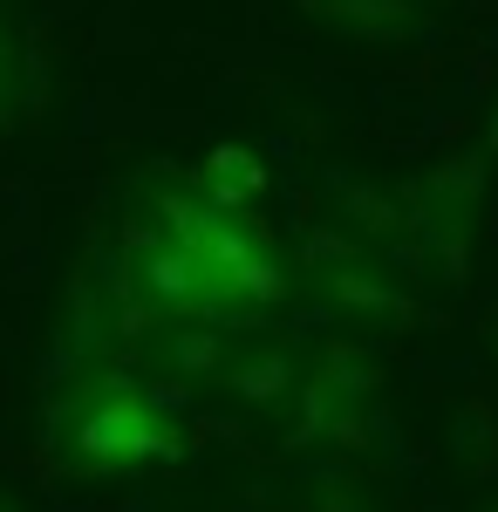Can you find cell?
Segmentation results:
<instances>
[{
  "mask_svg": "<svg viewBox=\"0 0 498 512\" xmlns=\"http://www.w3.org/2000/svg\"><path fill=\"white\" fill-rule=\"evenodd\" d=\"M144 301L178 321H232L287 294V274L239 212L185 185L157 205V239L137 253Z\"/></svg>",
  "mask_w": 498,
  "mask_h": 512,
  "instance_id": "obj_1",
  "label": "cell"
},
{
  "mask_svg": "<svg viewBox=\"0 0 498 512\" xmlns=\"http://www.w3.org/2000/svg\"><path fill=\"white\" fill-rule=\"evenodd\" d=\"M62 451L76 472H137V465H157V458H178V424L157 410L137 383H96L82 390L69 410H62Z\"/></svg>",
  "mask_w": 498,
  "mask_h": 512,
  "instance_id": "obj_2",
  "label": "cell"
},
{
  "mask_svg": "<svg viewBox=\"0 0 498 512\" xmlns=\"http://www.w3.org/2000/svg\"><path fill=\"white\" fill-rule=\"evenodd\" d=\"M192 185L212 205H226V212H246L253 198L267 192V164L253 158L246 144H219V151H205V164L192 171Z\"/></svg>",
  "mask_w": 498,
  "mask_h": 512,
  "instance_id": "obj_3",
  "label": "cell"
},
{
  "mask_svg": "<svg viewBox=\"0 0 498 512\" xmlns=\"http://www.w3.org/2000/svg\"><path fill=\"white\" fill-rule=\"evenodd\" d=\"M301 7H314L321 21H335L348 35H396L417 21L423 0H301Z\"/></svg>",
  "mask_w": 498,
  "mask_h": 512,
  "instance_id": "obj_4",
  "label": "cell"
},
{
  "mask_svg": "<svg viewBox=\"0 0 498 512\" xmlns=\"http://www.w3.org/2000/svg\"><path fill=\"white\" fill-rule=\"evenodd\" d=\"M14 82H21V41H14V21L0 7V117L14 110Z\"/></svg>",
  "mask_w": 498,
  "mask_h": 512,
  "instance_id": "obj_5",
  "label": "cell"
},
{
  "mask_svg": "<svg viewBox=\"0 0 498 512\" xmlns=\"http://www.w3.org/2000/svg\"><path fill=\"white\" fill-rule=\"evenodd\" d=\"M485 144H492V151H498V110H492V137H485Z\"/></svg>",
  "mask_w": 498,
  "mask_h": 512,
  "instance_id": "obj_6",
  "label": "cell"
},
{
  "mask_svg": "<svg viewBox=\"0 0 498 512\" xmlns=\"http://www.w3.org/2000/svg\"><path fill=\"white\" fill-rule=\"evenodd\" d=\"M0 512H14V506H7V499H0Z\"/></svg>",
  "mask_w": 498,
  "mask_h": 512,
  "instance_id": "obj_7",
  "label": "cell"
}]
</instances>
